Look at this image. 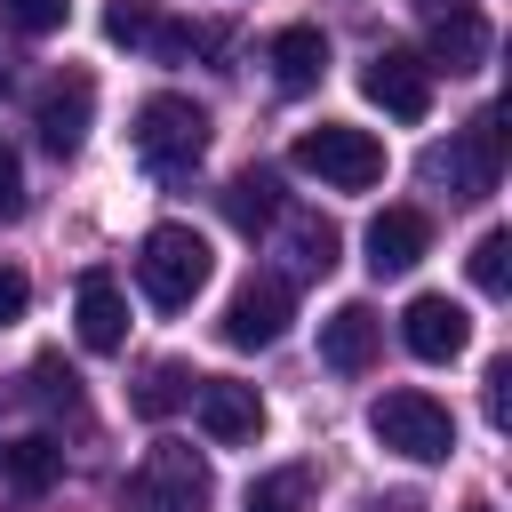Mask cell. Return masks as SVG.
<instances>
[{"label":"cell","mask_w":512,"mask_h":512,"mask_svg":"<svg viewBox=\"0 0 512 512\" xmlns=\"http://www.w3.org/2000/svg\"><path fill=\"white\" fill-rule=\"evenodd\" d=\"M208 496H216V472L184 440H152L144 464L120 480V512H208Z\"/></svg>","instance_id":"1"},{"label":"cell","mask_w":512,"mask_h":512,"mask_svg":"<svg viewBox=\"0 0 512 512\" xmlns=\"http://www.w3.org/2000/svg\"><path fill=\"white\" fill-rule=\"evenodd\" d=\"M208 272H216V256H208V240H200L192 224H152V232L136 240V288H144L160 312H184V304L208 288Z\"/></svg>","instance_id":"2"},{"label":"cell","mask_w":512,"mask_h":512,"mask_svg":"<svg viewBox=\"0 0 512 512\" xmlns=\"http://www.w3.org/2000/svg\"><path fill=\"white\" fill-rule=\"evenodd\" d=\"M136 160L152 176H192L208 160V112L192 96H144L136 104Z\"/></svg>","instance_id":"3"},{"label":"cell","mask_w":512,"mask_h":512,"mask_svg":"<svg viewBox=\"0 0 512 512\" xmlns=\"http://www.w3.org/2000/svg\"><path fill=\"white\" fill-rule=\"evenodd\" d=\"M288 160H296L304 176H320L328 192H368V184H384V144H376L368 128H352V120L304 128V136L288 144Z\"/></svg>","instance_id":"4"},{"label":"cell","mask_w":512,"mask_h":512,"mask_svg":"<svg viewBox=\"0 0 512 512\" xmlns=\"http://www.w3.org/2000/svg\"><path fill=\"white\" fill-rule=\"evenodd\" d=\"M504 176V112L488 104L472 128H456L448 144L424 152V184H448V200H488Z\"/></svg>","instance_id":"5"},{"label":"cell","mask_w":512,"mask_h":512,"mask_svg":"<svg viewBox=\"0 0 512 512\" xmlns=\"http://www.w3.org/2000/svg\"><path fill=\"white\" fill-rule=\"evenodd\" d=\"M368 432H376L392 456H408V464H448V448H456V416H448L432 392H416V384L384 392V400L368 408Z\"/></svg>","instance_id":"6"},{"label":"cell","mask_w":512,"mask_h":512,"mask_svg":"<svg viewBox=\"0 0 512 512\" xmlns=\"http://www.w3.org/2000/svg\"><path fill=\"white\" fill-rule=\"evenodd\" d=\"M288 312H296V296H288V280H240L232 288V304H224V320H216V336L232 344V352H264V344H280L288 336Z\"/></svg>","instance_id":"7"},{"label":"cell","mask_w":512,"mask_h":512,"mask_svg":"<svg viewBox=\"0 0 512 512\" xmlns=\"http://www.w3.org/2000/svg\"><path fill=\"white\" fill-rule=\"evenodd\" d=\"M360 96H368L376 112H392V120H424V112H432V64L408 56V48H376V56L360 64Z\"/></svg>","instance_id":"8"},{"label":"cell","mask_w":512,"mask_h":512,"mask_svg":"<svg viewBox=\"0 0 512 512\" xmlns=\"http://www.w3.org/2000/svg\"><path fill=\"white\" fill-rule=\"evenodd\" d=\"M88 120H96V80H88V72H56V80L32 96V128H40V144H48L56 160H72V152L88 144Z\"/></svg>","instance_id":"9"},{"label":"cell","mask_w":512,"mask_h":512,"mask_svg":"<svg viewBox=\"0 0 512 512\" xmlns=\"http://www.w3.org/2000/svg\"><path fill=\"white\" fill-rule=\"evenodd\" d=\"M192 416H200V432H208L216 448H248V440L264 432V400H256V384H240V376H200V384H192Z\"/></svg>","instance_id":"10"},{"label":"cell","mask_w":512,"mask_h":512,"mask_svg":"<svg viewBox=\"0 0 512 512\" xmlns=\"http://www.w3.org/2000/svg\"><path fill=\"white\" fill-rule=\"evenodd\" d=\"M360 248H368V272H376V280H400V272H416L424 248H432V216L408 208V200H400V208H376Z\"/></svg>","instance_id":"11"},{"label":"cell","mask_w":512,"mask_h":512,"mask_svg":"<svg viewBox=\"0 0 512 512\" xmlns=\"http://www.w3.org/2000/svg\"><path fill=\"white\" fill-rule=\"evenodd\" d=\"M400 344H408L416 360H456V352L472 344V312H464L456 296H408V312H400Z\"/></svg>","instance_id":"12"},{"label":"cell","mask_w":512,"mask_h":512,"mask_svg":"<svg viewBox=\"0 0 512 512\" xmlns=\"http://www.w3.org/2000/svg\"><path fill=\"white\" fill-rule=\"evenodd\" d=\"M72 328H80L88 352H120V344H128V296H120L112 272H80V288H72Z\"/></svg>","instance_id":"13"},{"label":"cell","mask_w":512,"mask_h":512,"mask_svg":"<svg viewBox=\"0 0 512 512\" xmlns=\"http://www.w3.org/2000/svg\"><path fill=\"white\" fill-rule=\"evenodd\" d=\"M376 344H384V320H376L368 304H336V312L320 320V360H328L336 376H360V368L376 360Z\"/></svg>","instance_id":"14"},{"label":"cell","mask_w":512,"mask_h":512,"mask_svg":"<svg viewBox=\"0 0 512 512\" xmlns=\"http://www.w3.org/2000/svg\"><path fill=\"white\" fill-rule=\"evenodd\" d=\"M280 248H288V264L304 272V280H328L336 272V256H344V232L328 224V216H312V208H280Z\"/></svg>","instance_id":"15"},{"label":"cell","mask_w":512,"mask_h":512,"mask_svg":"<svg viewBox=\"0 0 512 512\" xmlns=\"http://www.w3.org/2000/svg\"><path fill=\"white\" fill-rule=\"evenodd\" d=\"M264 64H272V80H280L288 96H304V88H320V72H328V32H320V24H288V32H272Z\"/></svg>","instance_id":"16"},{"label":"cell","mask_w":512,"mask_h":512,"mask_svg":"<svg viewBox=\"0 0 512 512\" xmlns=\"http://www.w3.org/2000/svg\"><path fill=\"white\" fill-rule=\"evenodd\" d=\"M0 480H8L16 496H48V488L64 480V448H56L48 432H24V440H0Z\"/></svg>","instance_id":"17"},{"label":"cell","mask_w":512,"mask_h":512,"mask_svg":"<svg viewBox=\"0 0 512 512\" xmlns=\"http://www.w3.org/2000/svg\"><path fill=\"white\" fill-rule=\"evenodd\" d=\"M440 64H448V72H480V64H488V16H480V0L432 24V72H440Z\"/></svg>","instance_id":"18"},{"label":"cell","mask_w":512,"mask_h":512,"mask_svg":"<svg viewBox=\"0 0 512 512\" xmlns=\"http://www.w3.org/2000/svg\"><path fill=\"white\" fill-rule=\"evenodd\" d=\"M280 208H288V200H280V176H272V168H240V176L224 184V216H232L240 232H272Z\"/></svg>","instance_id":"19"},{"label":"cell","mask_w":512,"mask_h":512,"mask_svg":"<svg viewBox=\"0 0 512 512\" xmlns=\"http://www.w3.org/2000/svg\"><path fill=\"white\" fill-rule=\"evenodd\" d=\"M192 384H200V376H192V368H176V360L144 368V384H136V416H152V424H160V416H176V408L192 400Z\"/></svg>","instance_id":"20"},{"label":"cell","mask_w":512,"mask_h":512,"mask_svg":"<svg viewBox=\"0 0 512 512\" xmlns=\"http://www.w3.org/2000/svg\"><path fill=\"white\" fill-rule=\"evenodd\" d=\"M304 496H312V472H304V464H280V472H264V480L248 488L240 512H304Z\"/></svg>","instance_id":"21"},{"label":"cell","mask_w":512,"mask_h":512,"mask_svg":"<svg viewBox=\"0 0 512 512\" xmlns=\"http://www.w3.org/2000/svg\"><path fill=\"white\" fill-rule=\"evenodd\" d=\"M472 288L480 296H504L512 288V232H480L472 240Z\"/></svg>","instance_id":"22"},{"label":"cell","mask_w":512,"mask_h":512,"mask_svg":"<svg viewBox=\"0 0 512 512\" xmlns=\"http://www.w3.org/2000/svg\"><path fill=\"white\" fill-rule=\"evenodd\" d=\"M8 8V24L24 32V40H48V32H64V16H72V0H0Z\"/></svg>","instance_id":"23"},{"label":"cell","mask_w":512,"mask_h":512,"mask_svg":"<svg viewBox=\"0 0 512 512\" xmlns=\"http://www.w3.org/2000/svg\"><path fill=\"white\" fill-rule=\"evenodd\" d=\"M104 40H112V48H136V40H152V16H144L136 0H112V8H104Z\"/></svg>","instance_id":"24"},{"label":"cell","mask_w":512,"mask_h":512,"mask_svg":"<svg viewBox=\"0 0 512 512\" xmlns=\"http://www.w3.org/2000/svg\"><path fill=\"white\" fill-rule=\"evenodd\" d=\"M480 408H488L496 432L512 424V360H488V376H480Z\"/></svg>","instance_id":"25"},{"label":"cell","mask_w":512,"mask_h":512,"mask_svg":"<svg viewBox=\"0 0 512 512\" xmlns=\"http://www.w3.org/2000/svg\"><path fill=\"white\" fill-rule=\"evenodd\" d=\"M24 304H32V280H24L16 264H0V328H16V320H24Z\"/></svg>","instance_id":"26"},{"label":"cell","mask_w":512,"mask_h":512,"mask_svg":"<svg viewBox=\"0 0 512 512\" xmlns=\"http://www.w3.org/2000/svg\"><path fill=\"white\" fill-rule=\"evenodd\" d=\"M8 216H24V160L0 144V224H8Z\"/></svg>","instance_id":"27"},{"label":"cell","mask_w":512,"mask_h":512,"mask_svg":"<svg viewBox=\"0 0 512 512\" xmlns=\"http://www.w3.org/2000/svg\"><path fill=\"white\" fill-rule=\"evenodd\" d=\"M408 8H416L424 24H440V16H456V8H472V0H408Z\"/></svg>","instance_id":"28"},{"label":"cell","mask_w":512,"mask_h":512,"mask_svg":"<svg viewBox=\"0 0 512 512\" xmlns=\"http://www.w3.org/2000/svg\"><path fill=\"white\" fill-rule=\"evenodd\" d=\"M368 512H416V496H376Z\"/></svg>","instance_id":"29"},{"label":"cell","mask_w":512,"mask_h":512,"mask_svg":"<svg viewBox=\"0 0 512 512\" xmlns=\"http://www.w3.org/2000/svg\"><path fill=\"white\" fill-rule=\"evenodd\" d=\"M464 512H496V504H488V496H480V504H464Z\"/></svg>","instance_id":"30"}]
</instances>
